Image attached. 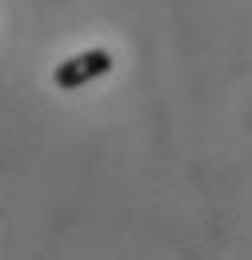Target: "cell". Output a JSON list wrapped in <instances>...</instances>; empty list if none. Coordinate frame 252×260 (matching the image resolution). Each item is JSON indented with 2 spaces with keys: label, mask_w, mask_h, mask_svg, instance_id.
<instances>
[{
  "label": "cell",
  "mask_w": 252,
  "mask_h": 260,
  "mask_svg": "<svg viewBox=\"0 0 252 260\" xmlns=\"http://www.w3.org/2000/svg\"><path fill=\"white\" fill-rule=\"evenodd\" d=\"M108 72H112V52L108 48H88V52H76V56H68L52 68V84L60 92H76V88L92 84Z\"/></svg>",
  "instance_id": "1"
}]
</instances>
